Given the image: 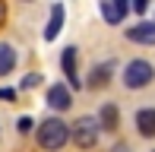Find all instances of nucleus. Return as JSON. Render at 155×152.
<instances>
[{
    "label": "nucleus",
    "mask_w": 155,
    "mask_h": 152,
    "mask_svg": "<svg viewBox=\"0 0 155 152\" xmlns=\"http://www.w3.org/2000/svg\"><path fill=\"white\" fill-rule=\"evenodd\" d=\"M152 64L149 60H133V64H127V70H124V86L127 89H143V86H149L152 82Z\"/></svg>",
    "instance_id": "nucleus-2"
},
{
    "label": "nucleus",
    "mask_w": 155,
    "mask_h": 152,
    "mask_svg": "<svg viewBox=\"0 0 155 152\" xmlns=\"http://www.w3.org/2000/svg\"><path fill=\"white\" fill-rule=\"evenodd\" d=\"M108 73H111V67H95L92 70V82H89V86H104V82H108Z\"/></svg>",
    "instance_id": "nucleus-12"
},
{
    "label": "nucleus",
    "mask_w": 155,
    "mask_h": 152,
    "mask_svg": "<svg viewBox=\"0 0 155 152\" xmlns=\"http://www.w3.org/2000/svg\"><path fill=\"white\" fill-rule=\"evenodd\" d=\"M111 152H130V146H124V143H117V146L111 149Z\"/></svg>",
    "instance_id": "nucleus-15"
},
{
    "label": "nucleus",
    "mask_w": 155,
    "mask_h": 152,
    "mask_svg": "<svg viewBox=\"0 0 155 152\" xmlns=\"http://www.w3.org/2000/svg\"><path fill=\"white\" fill-rule=\"evenodd\" d=\"M127 38L139 41V45H155V22H139L133 29H127Z\"/></svg>",
    "instance_id": "nucleus-4"
},
{
    "label": "nucleus",
    "mask_w": 155,
    "mask_h": 152,
    "mask_svg": "<svg viewBox=\"0 0 155 152\" xmlns=\"http://www.w3.org/2000/svg\"><path fill=\"white\" fill-rule=\"evenodd\" d=\"M67 140H70V127L63 121H57V117H51V121H45L38 127V143L48 152H57L60 146H67Z\"/></svg>",
    "instance_id": "nucleus-1"
},
{
    "label": "nucleus",
    "mask_w": 155,
    "mask_h": 152,
    "mask_svg": "<svg viewBox=\"0 0 155 152\" xmlns=\"http://www.w3.org/2000/svg\"><path fill=\"white\" fill-rule=\"evenodd\" d=\"M63 73H67V79H70V86H79V76H76V48H67L63 51Z\"/></svg>",
    "instance_id": "nucleus-8"
},
{
    "label": "nucleus",
    "mask_w": 155,
    "mask_h": 152,
    "mask_svg": "<svg viewBox=\"0 0 155 152\" xmlns=\"http://www.w3.org/2000/svg\"><path fill=\"white\" fill-rule=\"evenodd\" d=\"M98 124H101L104 130H117V108H114V105H104V108H101V117H98Z\"/></svg>",
    "instance_id": "nucleus-11"
},
{
    "label": "nucleus",
    "mask_w": 155,
    "mask_h": 152,
    "mask_svg": "<svg viewBox=\"0 0 155 152\" xmlns=\"http://www.w3.org/2000/svg\"><path fill=\"white\" fill-rule=\"evenodd\" d=\"M13 67H16V51H13L10 45H3V41H0V76H6Z\"/></svg>",
    "instance_id": "nucleus-10"
},
{
    "label": "nucleus",
    "mask_w": 155,
    "mask_h": 152,
    "mask_svg": "<svg viewBox=\"0 0 155 152\" xmlns=\"http://www.w3.org/2000/svg\"><path fill=\"white\" fill-rule=\"evenodd\" d=\"M29 130H32V121H29V117H22V121H19V133H29Z\"/></svg>",
    "instance_id": "nucleus-14"
},
{
    "label": "nucleus",
    "mask_w": 155,
    "mask_h": 152,
    "mask_svg": "<svg viewBox=\"0 0 155 152\" xmlns=\"http://www.w3.org/2000/svg\"><path fill=\"white\" fill-rule=\"evenodd\" d=\"M136 127L143 136H155V108H143L136 114Z\"/></svg>",
    "instance_id": "nucleus-7"
},
{
    "label": "nucleus",
    "mask_w": 155,
    "mask_h": 152,
    "mask_svg": "<svg viewBox=\"0 0 155 152\" xmlns=\"http://www.w3.org/2000/svg\"><path fill=\"white\" fill-rule=\"evenodd\" d=\"M60 25H63V6L57 3V6L51 10V22H48V29H45V38L54 41V38L60 35Z\"/></svg>",
    "instance_id": "nucleus-9"
},
{
    "label": "nucleus",
    "mask_w": 155,
    "mask_h": 152,
    "mask_svg": "<svg viewBox=\"0 0 155 152\" xmlns=\"http://www.w3.org/2000/svg\"><path fill=\"white\" fill-rule=\"evenodd\" d=\"M101 16L108 19L111 25L124 22V16H127V3H124V0H104V3H101Z\"/></svg>",
    "instance_id": "nucleus-5"
},
{
    "label": "nucleus",
    "mask_w": 155,
    "mask_h": 152,
    "mask_svg": "<svg viewBox=\"0 0 155 152\" xmlns=\"http://www.w3.org/2000/svg\"><path fill=\"white\" fill-rule=\"evenodd\" d=\"M48 105L57 108V111H67V108L73 105V101H70V89L60 86V82H57V86H51V89H48Z\"/></svg>",
    "instance_id": "nucleus-6"
},
{
    "label": "nucleus",
    "mask_w": 155,
    "mask_h": 152,
    "mask_svg": "<svg viewBox=\"0 0 155 152\" xmlns=\"http://www.w3.org/2000/svg\"><path fill=\"white\" fill-rule=\"evenodd\" d=\"M98 130H101V124L95 121V117H79V121L73 124V140L79 149H92L98 143Z\"/></svg>",
    "instance_id": "nucleus-3"
},
{
    "label": "nucleus",
    "mask_w": 155,
    "mask_h": 152,
    "mask_svg": "<svg viewBox=\"0 0 155 152\" xmlns=\"http://www.w3.org/2000/svg\"><path fill=\"white\" fill-rule=\"evenodd\" d=\"M22 86H25V89H32V86H38V73H29V76H25V82H22Z\"/></svg>",
    "instance_id": "nucleus-13"
}]
</instances>
